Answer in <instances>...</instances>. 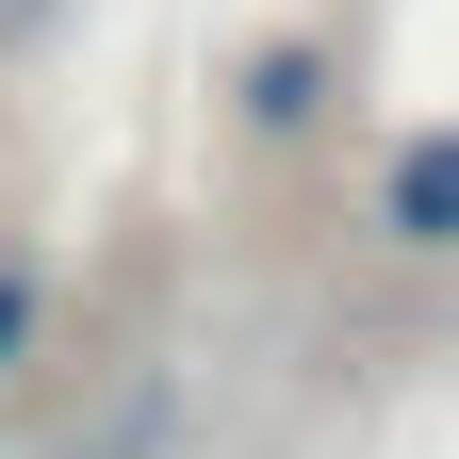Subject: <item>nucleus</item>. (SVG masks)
<instances>
[{"instance_id":"2","label":"nucleus","mask_w":459,"mask_h":459,"mask_svg":"<svg viewBox=\"0 0 459 459\" xmlns=\"http://www.w3.org/2000/svg\"><path fill=\"white\" fill-rule=\"evenodd\" d=\"M230 99H247V132H328L344 115V49L328 33H263L247 66H230Z\"/></svg>"},{"instance_id":"3","label":"nucleus","mask_w":459,"mask_h":459,"mask_svg":"<svg viewBox=\"0 0 459 459\" xmlns=\"http://www.w3.org/2000/svg\"><path fill=\"white\" fill-rule=\"evenodd\" d=\"M33 328H49V279H33V263H0V394H17V361H33Z\"/></svg>"},{"instance_id":"1","label":"nucleus","mask_w":459,"mask_h":459,"mask_svg":"<svg viewBox=\"0 0 459 459\" xmlns=\"http://www.w3.org/2000/svg\"><path fill=\"white\" fill-rule=\"evenodd\" d=\"M377 230L411 263H459V115H427V132L377 148Z\"/></svg>"}]
</instances>
